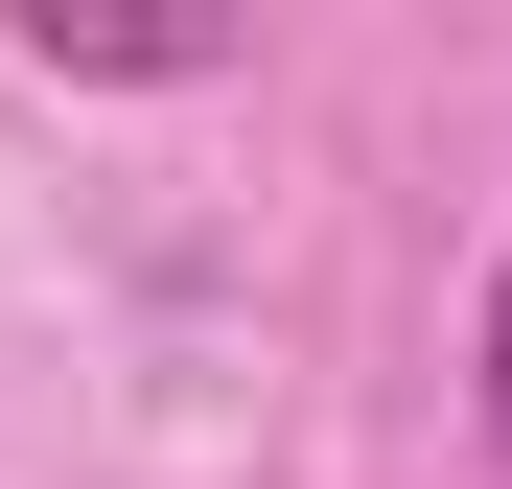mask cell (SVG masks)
I'll list each match as a JSON object with an SVG mask.
<instances>
[{"mask_svg": "<svg viewBox=\"0 0 512 489\" xmlns=\"http://www.w3.org/2000/svg\"><path fill=\"white\" fill-rule=\"evenodd\" d=\"M0 47H24V70H94V94H187V70H233V24H70V0H24Z\"/></svg>", "mask_w": 512, "mask_h": 489, "instance_id": "obj_1", "label": "cell"}, {"mask_svg": "<svg viewBox=\"0 0 512 489\" xmlns=\"http://www.w3.org/2000/svg\"><path fill=\"white\" fill-rule=\"evenodd\" d=\"M466 350H489V443H512V257H489V326H466Z\"/></svg>", "mask_w": 512, "mask_h": 489, "instance_id": "obj_2", "label": "cell"}]
</instances>
